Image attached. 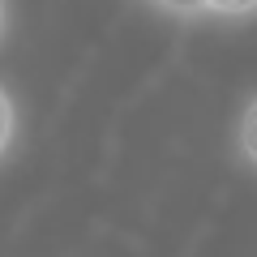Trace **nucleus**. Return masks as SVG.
<instances>
[{"mask_svg": "<svg viewBox=\"0 0 257 257\" xmlns=\"http://www.w3.org/2000/svg\"><path fill=\"white\" fill-rule=\"evenodd\" d=\"M236 150L257 172V94L244 103V111H240V120H236Z\"/></svg>", "mask_w": 257, "mask_h": 257, "instance_id": "obj_1", "label": "nucleus"}, {"mask_svg": "<svg viewBox=\"0 0 257 257\" xmlns=\"http://www.w3.org/2000/svg\"><path fill=\"white\" fill-rule=\"evenodd\" d=\"M13 133H18V111H13L9 90L0 86V159H5V150L13 146Z\"/></svg>", "mask_w": 257, "mask_h": 257, "instance_id": "obj_2", "label": "nucleus"}, {"mask_svg": "<svg viewBox=\"0 0 257 257\" xmlns=\"http://www.w3.org/2000/svg\"><path fill=\"white\" fill-rule=\"evenodd\" d=\"M206 13H214V18H253L257 0H206Z\"/></svg>", "mask_w": 257, "mask_h": 257, "instance_id": "obj_3", "label": "nucleus"}, {"mask_svg": "<svg viewBox=\"0 0 257 257\" xmlns=\"http://www.w3.org/2000/svg\"><path fill=\"white\" fill-rule=\"evenodd\" d=\"M155 5L172 18H202L206 13V0H155Z\"/></svg>", "mask_w": 257, "mask_h": 257, "instance_id": "obj_4", "label": "nucleus"}, {"mask_svg": "<svg viewBox=\"0 0 257 257\" xmlns=\"http://www.w3.org/2000/svg\"><path fill=\"white\" fill-rule=\"evenodd\" d=\"M0 35H5V0H0Z\"/></svg>", "mask_w": 257, "mask_h": 257, "instance_id": "obj_5", "label": "nucleus"}]
</instances>
